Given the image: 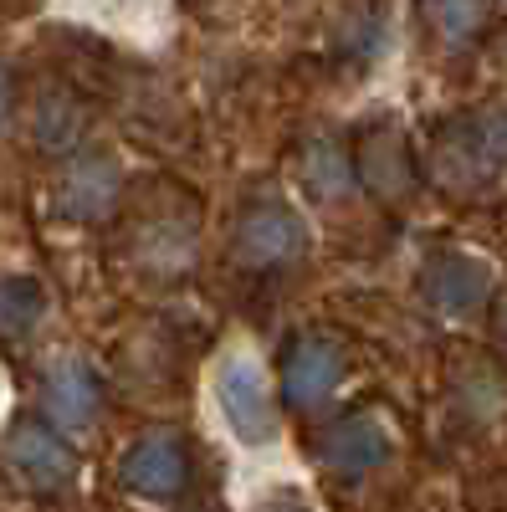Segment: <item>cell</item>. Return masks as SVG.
Returning a JSON list of instances; mask_svg holds the SVG:
<instances>
[{
	"label": "cell",
	"mask_w": 507,
	"mask_h": 512,
	"mask_svg": "<svg viewBox=\"0 0 507 512\" xmlns=\"http://www.w3.org/2000/svg\"><path fill=\"white\" fill-rule=\"evenodd\" d=\"M257 512H318V507L303 502V497H292V492H277V497H267Z\"/></svg>",
	"instance_id": "obj_16"
},
{
	"label": "cell",
	"mask_w": 507,
	"mask_h": 512,
	"mask_svg": "<svg viewBox=\"0 0 507 512\" xmlns=\"http://www.w3.org/2000/svg\"><path fill=\"white\" fill-rule=\"evenodd\" d=\"M36 134H41V144H47V149H67V144L77 139V108H67V103H41Z\"/></svg>",
	"instance_id": "obj_15"
},
{
	"label": "cell",
	"mask_w": 507,
	"mask_h": 512,
	"mask_svg": "<svg viewBox=\"0 0 507 512\" xmlns=\"http://www.w3.org/2000/svg\"><path fill=\"white\" fill-rule=\"evenodd\" d=\"M431 175L451 195H482L507 180V108L451 118L431 144Z\"/></svg>",
	"instance_id": "obj_1"
},
{
	"label": "cell",
	"mask_w": 507,
	"mask_h": 512,
	"mask_svg": "<svg viewBox=\"0 0 507 512\" xmlns=\"http://www.w3.org/2000/svg\"><path fill=\"white\" fill-rule=\"evenodd\" d=\"M118 482L139 502H175L190 487V451H185V441L175 431L139 436L118 461Z\"/></svg>",
	"instance_id": "obj_4"
},
{
	"label": "cell",
	"mask_w": 507,
	"mask_h": 512,
	"mask_svg": "<svg viewBox=\"0 0 507 512\" xmlns=\"http://www.w3.org/2000/svg\"><path fill=\"white\" fill-rule=\"evenodd\" d=\"M205 512H210V507H205Z\"/></svg>",
	"instance_id": "obj_19"
},
{
	"label": "cell",
	"mask_w": 507,
	"mask_h": 512,
	"mask_svg": "<svg viewBox=\"0 0 507 512\" xmlns=\"http://www.w3.org/2000/svg\"><path fill=\"white\" fill-rule=\"evenodd\" d=\"M6 466L31 492H62L72 482V451L52 425H41V420H21L6 436Z\"/></svg>",
	"instance_id": "obj_9"
},
{
	"label": "cell",
	"mask_w": 507,
	"mask_h": 512,
	"mask_svg": "<svg viewBox=\"0 0 507 512\" xmlns=\"http://www.w3.org/2000/svg\"><path fill=\"white\" fill-rule=\"evenodd\" d=\"M344 374H349L344 344H338V338H328V333H303L298 344L287 349L282 390H287V400L298 405V410H308V405H323L338 384H344Z\"/></svg>",
	"instance_id": "obj_8"
},
{
	"label": "cell",
	"mask_w": 507,
	"mask_h": 512,
	"mask_svg": "<svg viewBox=\"0 0 507 512\" xmlns=\"http://www.w3.org/2000/svg\"><path fill=\"white\" fill-rule=\"evenodd\" d=\"M41 405L62 431H88L103 415V384L82 354H52L41 369Z\"/></svg>",
	"instance_id": "obj_7"
},
{
	"label": "cell",
	"mask_w": 507,
	"mask_h": 512,
	"mask_svg": "<svg viewBox=\"0 0 507 512\" xmlns=\"http://www.w3.org/2000/svg\"><path fill=\"white\" fill-rule=\"evenodd\" d=\"M118 195H123V169H118V159H108V154H82L67 175H62V185H57V210H62L67 221L88 226V221L113 216Z\"/></svg>",
	"instance_id": "obj_10"
},
{
	"label": "cell",
	"mask_w": 507,
	"mask_h": 512,
	"mask_svg": "<svg viewBox=\"0 0 507 512\" xmlns=\"http://www.w3.org/2000/svg\"><path fill=\"white\" fill-rule=\"evenodd\" d=\"M492 267L472 251H436L426 272H420V292H426V303L446 318H467L477 308H487L492 297Z\"/></svg>",
	"instance_id": "obj_6"
},
{
	"label": "cell",
	"mask_w": 507,
	"mask_h": 512,
	"mask_svg": "<svg viewBox=\"0 0 507 512\" xmlns=\"http://www.w3.org/2000/svg\"><path fill=\"white\" fill-rule=\"evenodd\" d=\"M395 451V436H390V420L374 415V410H359V415H344L338 425L318 436V466L344 482H359L369 477L374 466H385Z\"/></svg>",
	"instance_id": "obj_5"
},
{
	"label": "cell",
	"mask_w": 507,
	"mask_h": 512,
	"mask_svg": "<svg viewBox=\"0 0 507 512\" xmlns=\"http://www.w3.org/2000/svg\"><path fill=\"white\" fill-rule=\"evenodd\" d=\"M502 338H507V313H502Z\"/></svg>",
	"instance_id": "obj_18"
},
{
	"label": "cell",
	"mask_w": 507,
	"mask_h": 512,
	"mask_svg": "<svg viewBox=\"0 0 507 512\" xmlns=\"http://www.w3.org/2000/svg\"><path fill=\"white\" fill-rule=\"evenodd\" d=\"M210 395H216V410L226 420V431L246 446V451H267L282 431L277 420V400H272V384H267V369L257 359V349H226L210 369Z\"/></svg>",
	"instance_id": "obj_2"
},
{
	"label": "cell",
	"mask_w": 507,
	"mask_h": 512,
	"mask_svg": "<svg viewBox=\"0 0 507 512\" xmlns=\"http://www.w3.org/2000/svg\"><path fill=\"white\" fill-rule=\"evenodd\" d=\"M298 175H303V190L318 195V200H344L354 195V159L338 139H313L298 159Z\"/></svg>",
	"instance_id": "obj_11"
},
{
	"label": "cell",
	"mask_w": 507,
	"mask_h": 512,
	"mask_svg": "<svg viewBox=\"0 0 507 512\" xmlns=\"http://www.w3.org/2000/svg\"><path fill=\"white\" fill-rule=\"evenodd\" d=\"M364 175H369V185L379 195L400 200L410 190V154H405V144L395 134H374L369 139V154H364Z\"/></svg>",
	"instance_id": "obj_14"
},
{
	"label": "cell",
	"mask_w": 507,
	"mask_h": 512,
	"mask_svg": "<svg viewBox=\"0 0 507 512\" xmlns=\"http://www.w3.org/2000/svg\"><path fill=\"white\" fill-rule=\"evenodd\" d=\"M420 16L446 47H467L497 16V0H420Z\"/></svg>",
	"instance_id": "obj_12"
},
{
	"label": "cell",
	"mask_w": 507,
	"mask_h": 512,
	"mask_svg": "<svg viewBox=\"0 0 507 512\" xmlns=\"http://www.w3.org/2000/svg\"><path fill=\"white\" fill-rule=\"evenodd\" d=\"M236 262L251 272H277V267H298L308 256V221L292 210L287 200L267 195L257 205L241 210L236 221Z\"/></svg>",
	"instance_id": "obj_3"
},
{
	"label": "cell",
	"mask_w": 507,
	"mask_h": 512,
	"mask_svg": "<svg viewBox=\"0 0 507 512\" xmlns=\"http://www.w3.org/2000/svg\"><path fill=\"white\" fill-rule=\"evenodd\" d=\"M41 318H47V287L26 272H6L0 277V333L6 338H26Z\"/></svg>",
	"instance_id": "obj_13"
},
{
	"label": "cell",
	"mask_w": 507,
	"mask_h": 512,
	"mask_svg": "<svg viewBox=\"0 0 507 512\" xmlns=\"http://www.w3.org/2000/svg\"><path fill=\"white\" fill-rule=\"evenodd\" d=\"M6 113H11V72L0 67V118H6Z\"/></svg>",
	"instance_id": "obj_17"
}]
</instances>
